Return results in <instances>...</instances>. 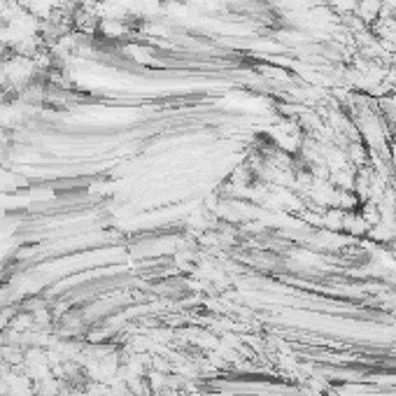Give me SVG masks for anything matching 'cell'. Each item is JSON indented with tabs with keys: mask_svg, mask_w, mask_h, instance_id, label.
<instances>
[{
	"mask_svg": "<svg viewBox=\"0 0 396 396\" xmlns=\"http://www.w3.org/2000/svg\"><path fill=\"white\" fill-rule=\"evenodd\" d=\"M327 5L331 8L333 14H338L340 19H345V16H352L357 12L359 0H327Z\"/></svg>",
	"mask_w": 396,
	"mask_h": 396,
	"instance_id": "cell-3",
	"label": "cell"
},
{
	"mask_svg": "<svg viewBox=\"0 0 396 396\" xmlns=\"http://www.w3.org/2000/svg\"><path fill=\"white\" fill-rule=\"evenodd\" d=\"M368 229H371V226L366 224V219L362 217V212H359V210L345 212L343 231L347 233V236H368Z\"/></svg>",
	"mask_w": 396,
	"mask_h": 396,
	"instance_id": "cell-2",
	"label": "cell"
},
{
	"mask_svg": "<svg viewBox=\"0 0 396 396\" xmlns=\"http://www.w3.org/2000/svg\"><path fill=\"white\" fill-rule=\"evenodd\" d=\"M129 23L126 21H115V19H100L98 23V33L103 35L105 40H124L129 35Z\"/></svg>",
	"mask_w": 396,
	"mask_h": 396,
	"instance_id": "cell-1",
	"label": "cell"
}]
</instances>
